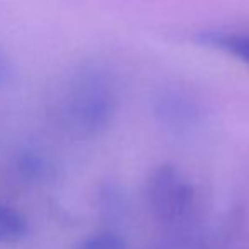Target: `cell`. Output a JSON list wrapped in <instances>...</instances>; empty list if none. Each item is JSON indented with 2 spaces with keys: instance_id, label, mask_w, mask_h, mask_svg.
Instances as JSON below:
<instances>
[{
  "instance_id": "1",
  "label": "cell",
  "mask_w": 249,
  "mask_h": 249,
  "mask_svg": "<svg viewBox=\"0 0 249 249\" xmlns=\"http://www.w3.org/2000/svg\"><path fill=\"white\" fill-rule=\"evenodd\" d=\"M119 95L107 66L83 61L68 70L56 93V119L76 138H95L114 121Z\"/></svg>"
},
{
  "instance_id": "2",
  "label": "cell",
  "mask_w": 249,
  "mask_h": 249,
  "mask_svg": "<svg viewBox=\"0 0 249 249\" xmlns=\"http://www.w3.org/2000/svg\"><path fill=\"white\" fill-rule=\"evenodd\" d=\"M148 202L160 222L183 226L194 213V188L175 168L161 166L149 178Z\"/></svg>"
},
{
  "instance_id": "3",
  "label": "cell",
  "mask_w": 249,
  "mask_h": 249,
  "mask_svg": "<svg viewBox=\"0 0 249 249\" xmlns=\"http://www.w3.org/2000/svg\"><path fill=\"white\" fill-rule=\"evenodd\" d=\"M154 114L163 125L175 132L195 127L202 117V107L190 92L178 87L160 90L154 99Z\"/></svg>"
},
{
  "instance_id": "4",
  "label": "cell",
  "mask_w": 249,
  "mask_h": 249,
  "mask_svg": "<svg viewBox=\"0 0 249 249\" xmlns=\"http://www.w3.org/2000/svg\"><path fill=\"white\" fill-rule=\"evenodd\" d=\"M197 43L234 56L249 65V33L234 29H209L195 36Z\"/></svg>"
},
{
  "instance_id": "5",
  "label": "cell",
  "mask_w": 249,
  "mask_h": 249,
  "mask_svg": "<svg viewBox=\"0 0 249 249\" xmlns=\"http://www.w3.org/2000/svg\"><path fill=\"white\" fill-rule=\"evenodd\" d=\"M27 234V222L22 213L7 205H0V243L12 244Z\"/></svg>"
},
{
  "instance_id": "6",
  "label": "cell",
  "mask_w": 249,
  "mask_h": 249,
  "mask_svg": "<svg viewBox=\"0 0 249 249\" xmlns=\"http://www.w3.org/2000/svg\"><path fill=\"white\" fill-rule=\"evenodd\" d=\"M78 249H129L122 237L112 232H102L89 237Z\"/></svg>"
},
{
  "instance_id": "7",
  "label": "cell",
  "mask_w": 249,
  "mask_h": 249,
  "mask_svg": "<svg viewBox=\"0 0 249 249\" xmlns=\"http://www.w3.org/2000/svg\"><path fill=\"white\" fill-rule=\"evenodd\" d=\"M16 78V63L9 53L0 48V89H5Z\"/></svg>"
}]
</instances>
